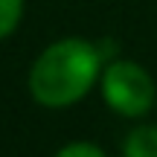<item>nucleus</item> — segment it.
Here are the masks:
<instances>
[{
    "label": "nucleus",
    "instance_id": "obj_3",
    "mask_svg": "<svg viewBox=\"0 0 157 157\" xmlns=\"http://www.w3.org/2000/svg\"><path fill=\"white\" fill-rule=\"evenodd\" d=\"M122 157H157V125H140L122 143Z\"/></svg>",
    "mask_w": 157,
    "mask_h": 157
},
{
    "label": "nucleus",
    "instance_id": "obj_2",
    "mask_svg": "<svg viewBox=\"0 0 157 157\" xmlns=\"http://www.w3.org/2000/svg\"><path fill=\"white\" fill-rule=\"evenodd\" d=\"M102 96L119 117H143L157 99L154 78L134 61L117 58L102 70Z\"/></svg>",
    "mask_w": 157,
    "mask_h": 157
},
{
    "label": "nucleus",
    "instance_id": "obj_5",
    "mask_svg": "<svg viewBox=\"0 0 157 157\" xmlns=\"http://www.w3.org/2000/svg\"><path fill=\"white\" fill-rule=\"evenodd\" d=\"M56 157H105V151L96 143H67Z\"/></svg>",
    "mask_w": 157,
    "mask_h": 157
},
{
    "label": "nucleus",
    "instance_id": "obj_1",
    "mask_svg": "<svg viewBox=\"0 0 157 157\" xmlns=\"http://www.w3.org/2000/svg\"><path fill=\"white\" fill-rule=\"evenodd\" d=\"M102 47L84 38L50 44L29 70V93L44 108H70L90 93L102 73Z\"/></svg>",
    "mask_w": 157,
    "mask_h": 157
},
{
    "label": "nucleus",
    "instance_id": "obj_4",
    "mask_svg": "<svg viewBox=\"0 0 157 157\" xmlns=\"http://www.w3.org/2000/svg\"><path fill=\"white\" fill-rule=\"evenodd\" d=\"M23 17V0H0V41L9 38Z\"/></svg>",
    "mask_w": 157,
    "mask_h": 157
}]
</instances>
